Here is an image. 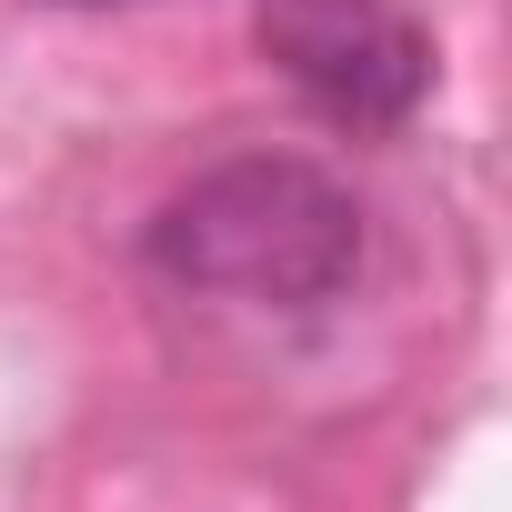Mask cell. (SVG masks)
<instances>
[{
	"label": "cell",
	"mask_w": 512,
	"mask_h": 512,
	"mask_svg": "<svg viewBox=\"0 0 512 512\" xmlns=\"http://www.w3.org/2000/svg\"><path fill=\"white\" fill-rule=\"evenodd\" d=\"M141 262L171 292L201 302H241V312H322L332 292H352L362 272V201L292 151H241L191 171L151 231Z\"/></svg>",
	"instance_id": "obj_1"
},
{
	"label": "cell",
	"mask_w": 512,
	"mask_h": 512,
	"mask_svg": "<svg viewBox=\"0 0 512 512\" xmlns=\"http://www.w3.org/2000/svg\"><path fill=\"white\" fill-rule=\"evenodd\" d=\"M262 61L342 131H402L432 91V31L402 0H262Z\"/></svg>",
	"instance_id": "obj_2"
},
{
	"label": "cell",
	"mask_w": 512,
	"mask_h": 512,
	"mask_svg": "<svg viewBox=\"0 0 512 512\" xmlns=\"http://www.w3.org/2000/svg\"><path fill=\"white\" fill-rule=\"evenodd\" d=\"M71 11H121V0H71Z\"/></svg>",
	"instance_id": "obj_3"
}]
</instances>
